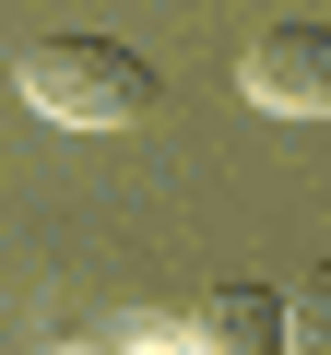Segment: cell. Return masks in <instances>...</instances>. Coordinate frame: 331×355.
<instances>
[{"label": "cell", "mask_w": 331, "mask_h": 355, "mask_svg": "<svg viewBox=\"0 0 331 355\" xmlns=\"http://www.w3.org/2000/svg\"><path fill=\"white\" fill-rule=\"evenodd\" d=\"M12 83H24V107L60 119V130H142V119H154V60L118 48V36H36V48L12 60Z\"/></svg>", "instance_id": "6da1fadb"}, {"label": "cell", "mask_w": 331, "mask_h": 355, "mask_svg": "<svg viewBox=\"0 0 331 355\" xmlns=\"http://www.w3.org/2000/svg\"><path fill=\"white\" fill-rule=\"evenodd\" d=\"M284 355H331V261L307 284H284Z\"/></svg>", "instance_id": "277c9868"}, {"label": "cell", "mask_w": 331, "mask_h": 355, "mask_svg": "<svg viewBox=\"0 0 331 355\" xmlns=\"http://www.w3.org/2000/svg\"><path fill=\"white\" fill-rule=\"evenodd\" d=\"M130 355H284V284H213L202 308L130 320Z\"/></svg>", "instance_id": "7a4b0ae2"}, {"label": "cell", "mask_w": 331, "mask_h": 355, "mask_svg": "<svg viewBox=\"0 0 331 355\" xmlns=\"http://www.w3.org/2000/svg\"><path fill=\"white\" fill-rule=\"evenodd\" d=\"M237 83H249V107H272V119H331V24H272V36H249Z\"/></svg>", "instance_id": "3957f363"}]
</instances>
